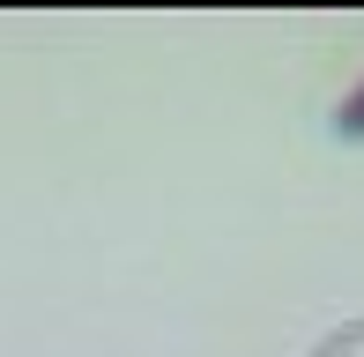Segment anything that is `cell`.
<instances>
[{
	"label": "cell",
	"mask_w": 364,
	"mask_h": 357,
	"mask_svg": "<svg viewBox=\"0 0 364 357\" xmlns=\"http://www.w3.org/2000/svg\"><path fill=\"white\" fill-rule=\"evenodd\" d=\"M335 134H350V142H364V82L342 97V112H335Z\"/></svg>",
	"instance_id": "obj_1"
}]
</instances>
